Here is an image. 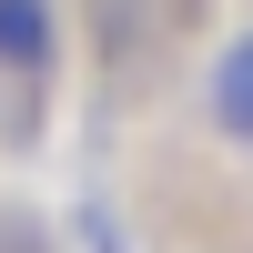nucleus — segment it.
I'll return each mask as SVG.
<instances>
[{
	"label": "nucleus",
	"instance_id": "obj_1",
	"mask_svg": "<svg viewBox=\"0 0 253 253\" xmlns=\"http://www.w3.org/2000/svg\"><path fill=\"white\" fill-rule=\"evenodd\" d=\"M203 122H213V142L253 152V20L203 61Z\"/></svg>",
	"mask_w": 253,
	"mask_h": 253
},
{
	"label": "nucleus",
	"instance_id": "obj_2",
	"mask_svg": "<svg viewBox=\"0 0 253 253\" xmlns=\"http://www.w3.org/2000/svg\"><path fill=\"white\" fill-rule=\"evenodd\" d=\"M0 71L31 91L61 71V0H0Z\"/></svg>",
	"mask_w": 253,
	"mask_h": 253
}]
</instances>
